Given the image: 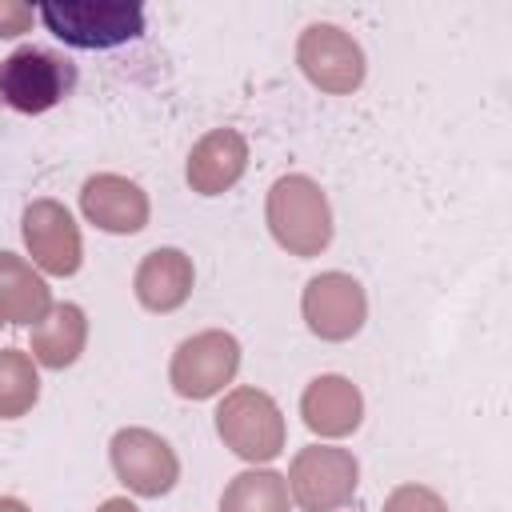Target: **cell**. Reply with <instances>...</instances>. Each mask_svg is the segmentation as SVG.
Here are the masks:
<instances>
[{
	"instance_id": "7a4b0ae2",
	"label": "cell",
	"mask_w": 512,
	"mask_h": 512,
	"mask_svg": "<svg viewBox=\"0 0 512 512\" xmlns=\"http://www.w3.org/2000/svg\"><path fill=\"white\" fill-rule=\"evenodd\" d=\"M268 224L272 236L292 256H316L332 240V212L308 176H280L268 192Z\"/></svg>"
},
{
	"instance_id": "9a60e30c",
	"label": "cell",
	"mask_w": 512,
	"mask_h": 512,
	"mask_svg": "<svg viewBox=\"0 0 512 512\" xmlns=\"http://www.w3.org/2000/svg\"><path fill=\"white\" fill-rule=\"evenodd\" d=\"M84 336H88L84 312L76 304H56L32 328V356L48 368H68L80 356Z\"/></svg>"
},
{
	"instance_id": "52a82bcc",
	"label": "cell",
	"mask_w": 512,
	"mask_h": 512,
	"mask_svg": "<svg viewBox=\"0 0 512 512\" xmlns=\"http://www.w3.org/2000/svg\"><path fill=\"white\" fill-rule=\"evenodd\" d=\"M240 368V344L228 332H200L192 340H184L172 356V388L184 400H208L216 396L224 384H232Z\"/></svg>"
},
{
	"instance_id": "5b68a950",
	"label": "cell",
	"mask_w": 512,
	"mask_h": 512,
	"mask_svg": "<svg viewBox=\"0 0 512 512\" xmlns=\"http://www.w3.org/2000/svg\"><path fill=\"white\" fill-rule=\"evenodd\" d=\"M356 460L344 448H328V444H312L292 460L288 472V492L296 496V504L304 512H332L340 504L352 500L356 492Z\"/></svg>"
},
{
	"instance_id": "30bf717a",
	"label": "cell",
	"mask_w": 512,
	"mask_h": 512,
	"mask_svg": "<svg viewBox=\"0 0 512 512\" xmlns=\"http://www.w3.org/2000/svg\"><path fill=\"white\" fill-rule=\"evenodd\" d=\"M24 244L32 260L52 276H72L80 268V232L56 200H36L24 208Z\"/></svg>"
},
{
	"instance_id": "ba28073f",
	"label": "cell",
	"mask_w": 512,
	"mask_h": 512,
	"mask_svg": "<svg viewBox=\"0 0 512 512\" xmlns=\"http://www.w3.org/2000/svg\"><path fill=\"white\" fill-rule=\"evenodd\" d=\"M112 468L136 496H164L180 476L176 452L148 428H124L112 436Z\"/></svg>"
},
{
	"instance_id": "3957f363",
	"label": "cell",
	"mask_w": 512,
	"mask_h": 512,
	"mask_svg": "<svg viewBox=\"0 0 512 512\" xmlns=\"http://www.w3.org/2000/svg\"><path fill=\"white\" fill-rule=\"evenodd\" d=\"M36 16L56 40L88 52L120 48L144 32L140 4H40Z\"/></svg>"
},
{
	"instance_id": "277c9868",
	"label": "cell",
	"mask_w": 512,
	"mask_h": 512,
	"mask_svg": "<svg viewBox=\"0 0 512 512\" xmlns=\"http://www.w3.org/2000/svg\"><path fill=\"white\" fill-rule=\"evenodd\" d=\"M216 432L244 460H272L284 448L280 408L260 388H236V392H228L224 404L216 408Z\"/></svg>"
},
{
	"instance_id": "9c48e42d",
	"label": "cell",
	"mask_w": 512,
	"mask_h": 512,
	"mask_svg": "<svg viewBox=\"0 0 512 512\" xmlns=\"http://www.w3.org/2000/svg\"><path fill=\"white\" fill-rule=\"evenodd\" d=\"M364 288L344 272H324L304 288V320L320 340H348L364 328Z\"/></svg>"
},
{
	"instance_id": "ac0fdd59",
	"label": "cell",
	"mask_w": 512,
	"mask_h": 512,
	"mask_svg": "<svg viewBox=\"0 0 512 512\" xmlns=\"http://www.w3.org/2000/svg\"><path fill=\"white\" fill-rule=\"evenodd\" d=\"M40 396V380L32 368V356L20 348L0 352V420L24 416Z\"/></svg>"
},
{
	"instance_id": "ffe728a7",
	"label": "cell",
	"mask_w": 512,
	"mask_h": 512,
	"mask_svg": "<svg viewBox=\"0 0 512 512\" xmlns=\"http://www.w3.org/2000/svg\"><path fill=\"white\" fill-rule=\"evenodd\" d=\"M32 8L28 4H16V0H0V40H12V36H24L32 28Z\"/></svg>"
},
{
	"instance_id": "7402d4cb",
	"label": "cell",
	"mask_w": 512,
	"mask_h": 512,
	"mask_svg": "<svg viewBox=\"0 0 512 512\" xmlns=\"http://www.w3.org/2000/svg\"><path fill=\"white\" fill-rule=\"evenodd\" d=\"M0 512H28V504H20L12 496H0Z\"/></svg>"
},
{
	"instance_id": "6da1fadb",
	"label": "cell",
	"mask_w": 512,
	"mask_h": 512,
	"mask_svg": "<svg viewBox=\"0 0 512 512\" xmlns=\"http://www.w3.org/2000/svg\"><path fill=\"white\" fill-rule=\"evenodd\" d=\"M76 88V64L60 52L24 44L0 60V100L24 116L56 108Z\"/></svg>"
},
{
	"instance_id": "8fae6325",
	"label": "cell",
	"mask_w": 512,
	"mask_h": 512,
	"mask_svg": "<svg viewBox=\"0 0 512 512\" xmlns=\"http://www.w3.org/2000/svg\"><path fill=\"white\" fill-rule=\"evenodd\" d=\"M80 208H84V216H88L96 228L120 232V236H124V232H140V228L148 224V196H144L132 180L112 176V172L84 180Z\"/></svg>"
},
{
	"instance_id": "4fadbf2b",
	"label": "cell",
	"mask_w": 512,
	"mask_h": 512,
	"mask_svg": "<svg viewBox=\"0 0 512 512\" xmlns=\"http://www.w3.org/2000/svg\"><path fill=\"white\" fill-rule=\"evenodd\" d=\"M300 412H304V424L312 432H320V436H348V432L360 428L364 400H360L352 380H344V376H316L304 388Z\"/></svg>"
},
{
	"instance_id": "44dd1931",
	"label": "cell",
	"mask_w": 512,
	"mask_h": 512,
	"mask_svg": "<svg viewBox=\"0 0 512 512\" xmlns=\"http://www.w3.org/2000/svg\"><path fill=\"white\" fill-rule=\"evenodd\" d=\"M96 512H136V504H132V500H124V496H112V500H104Z\"/></svg>"
},
{
	"instance_id": "2e32d148",
	"label": "cell",
	"mask_w": 512,
	"mask_h": 512,
	"mask_svg": "<svg viewBox=\"0 0 512 512\" xmlns=\"http://www.w3.org/2000/svg\"><path fill=\"white\" fill-rule=\"evenodd\" d=\"M48 312L44 280L12 252H0V320L8 324H36Z\"/></svg>"
},
{
	"instance_id": "d6986e66",
	"label": "cell",
	"mask_w": 512,
	"mask_h": 512,
	"mask_svg": "<svg viewBox=\"0 0 512 512\" xmlns=\"http://www.w3.org/2000/svg\"><path fill=\"white\" fill-rule=\"evenodd\" d=\"M384 512H448V508H444V500H440L436 492L416 488V484H404V488H396V492L388 496Z\"/></svg>"
},
{
	"instance_id": "8992f818",
	"label": "cell",
	"mask_w": 512,
	"mask_h": 512,
	"mask_svg": "<svg viewBox=\"0 0 512 512\" xmlns=\"http://www.w3.org/2000/svg\"><path fill=\"white\" fill-rule=\"evenodd\" d=\"M300 72L320 92H352L364 80V52L340 24H308L296 44Z\"/></svg>"
},
{
	"instance_id": "7c38bea8",
	"label": "cell",
	"mask_w": 512,
	"mask_h": 512,
	"mask_svg": "<svg viewBox=\"0 0 512 512\" xmlns=\"http://www.w3.org/2000/svg\"><path fill=\"white\" fill-rule=\"evenodd\" d=\"M244 164H248L244 136L232 132V128H216V132H208L192 148V156H188V184L200 196H220L224 188H232L240 180Z\"/></svg>"
},
{
	"instance_id": "5bb4252c",
	"label": "cell",
	"mask_w": 512,
	"mask_h": 512,
	"mask_svg": "<svg viewBox=\"0 0 512 512\" xmlns=\"http://www.w3.org/2000/svg\"><path fill=\"white\" fill-rule=\"evenodd\" d=\"M192 292V260L180 248H156L136 268V300L148 312H172Z\"/></svg>"
},
{
	"instance_id": "e0dca14e",
	"label": "cell",
	"mask_w": 512,
	"mask_h": 512,
	"mask_svg": "<svg viewBox=\"0 0 512 512\" xmlns=\"http://www.w3.org/2000/svg\"><path fill=\"white\" fill-rule=\"evenodd\" d=\"M220 512H288V484L280 472H240L224 496Z\"/></svg>"
},
{
	"instance_id": "603a6c76",
	"label": "cell",
	"mask_w": 512,
	"mask_h": 512,
	"mask_svg": "<svg viewBox=\"0 0 512 512\" xmlns=\"http://www.w3.org/2000/svg\"><path fill=\"white\" fill-rule=\"evenodd\" d=\"M0 324H4V320H0Z\"/></svg>"
}]
</instances>
